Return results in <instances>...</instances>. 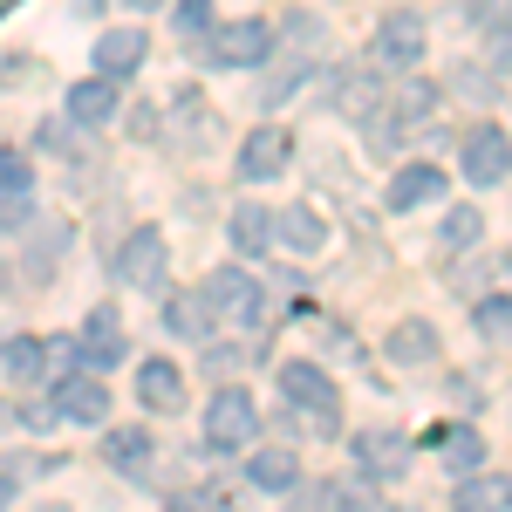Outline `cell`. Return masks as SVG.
Segmentation results:
<instances>
[{"label": "cell", "instance_id": "obj_23", "mask_svg": "<svg viewBox=\"0 0 512 512\" xmlns=\"http://www.w3.org/2000/svg\"><path fill=\"white\" fill-rule=\"evenodd\" d=\"M246 472H253V485H267V492H294V485H301V465H294V451H260Z\"/></svg>", "mask_w": 512, "mask_h": 512}, {"label": "cell", "instance_id": "obj_4", "mask_svg": "<svg viewBox=\"0 0 512 512\" xmlns=\"http://www.w3.org/2000/svg\"><path fill=\"white\" fill-rule=\"evenodd\" d=\"M117 280L123 287H158L164 280V233L158 226H137V233L117 246Z\"/></svg>", "mask_w": 512, "mask_h": 512}, {"label": "cell", "instance_id": "obj_2", "mask_svg": "<svg viewBox=\"0 0 512 512\" xmlns=\"http://www.w3.org/2000/svg\"><path fill=\"white\" fill-rule=\"evenodd\" d=\"M253 431H260V410H253V396L233 390V383H226V390H212V410H205V437H212V444L226 451V444H246Z\"/></svg>", "mask_w": 512, "mask_h": 512}, {"label": "cell", "instance_id": "obj_30", "mask_svg": "<svg viewBox=\"0 0 512 512\" xmlns=\"http://www.w3.org/2000/svg\"><path fill=\"white\" fill-rule=\"evenodd\" d=\"M82 362H89V355H82V342H76V335H62V342H48V376H55V383H62V376H76Z\"/></svg>", "mask_w": 512, "mask_h": 512}, {"label": "cell", "instance_id": "obj_17", "mask_svg": "<svg viewBox=\"0 0 512 512\" xmlns=\"http://www.w3.org/2000/svg\"><path fill=\"white\" fill-rule=\"evenodd\" d=\"M0 369H7L14 383H41V376H48V342H35V335H14V342L0 349Z\"/></svg>", "mask_w": 512, "mask_h": 512}, {"label": "cell", "instance_id": "obj_39", "mask_svg": "<svg viewBox=\"0 0 512 512\" xmlns=\"http://www.w3.org/2000/svg\"><path fill=\"white\" fill-rule=\"evenodd\" d=\"M506 280H512V253H506Z\"/></svg>", "mask_w": 512, "mask_h": 512}, {"label": "cell", "instance_id": "obj_1", "mask_svg": "<svg viewBox=\"0 0 512 512\" xmlns=\"http://www.w3.org/2000/svg\"><path fill=\"white\" fill-rule=\"evenodd\" d=\"M417 55H424V14H410V7L383 14V28L369 41V62H376V69H410Z\"/></svg>", "mask_w": 512, "mask_h": 512}, {"label": "cell", "instance_id": "obj_21", "mask_svg": "<svg viewBox=\"0 0 512 512\" xmlns=\"http://www.w3.org/2000/svg\"><path fill=\"white\" fill-rule=\"evenodd\" d=\"M478 233H485L478 205H451V212H444V226H437V246H444V253H472Z\"/></svg>", "mask_w": 512, "mask_h": 512}, {"label": "cell", "instance_id": "obj_5", "mask_svg": "<svg viewBox=\"0 0 512 512\" xmlns=\"http://www.w3.org/2000/svg\"><path fill=\"white\" fill-rule=\"evenodd\" d=\"M506 171H512V137L492 130V123H478L472 137H465V178L472 185H499Z\"/></svg>", "mask_w": 512, "mask_h": 512}, {"label": "cell", "instance_id": "obj_29", "mask_svg": "<svg viewBox=\"0 0 512 512\" xmlns=\"http://www.w3.org/2000/svg\"><path fill=\"white\" fill-rule=\"evenodd\" d=\"M287 48H294L301 62H315V55H321V21H315V14H287Z\"/></svg>", "mask_w": 512, "mask_h": 512}, {"label": "cell", "instance_id": "obj_27", "mask_svg": "<svg viewBox=\"0 0 512 512\" xmlns=\"http://www.w3.org/2000/svg\"><path fill=\"white\" fill-rule=\"evenodd\" d=\"M431 110H437V89H431V82H403V89L390 96V117L396 123H417V117H431Z\"/></svg>", "mask_w": 512, "mask_h": 512}, {"label": "cell", "instance_id": "obj_18", "mask_svg": "<svg viewBox=\"0 0 512 512\" xmlns=\"http://www.w3.org/2000/svg\"><path fill=\"white\" fill-rule=\"evenodd\" d=\"M164 328L171 335H185V342H198L205 328H212V315H205V294H164Z\"/></svg>", "mask_w": 512, "mask_h": 512}, {"label": "cell", "instance_id": "obj_25", "mask_svg": "<svg viewBox=\"0 0 512 512\" xmlns=\"http://www.w3.org/2000/svg\"><path fill=\"white\" fill-rule=\"evenodd\" d=\"M62 246H69V226H41L35 233V253H28V280H48L62 267Z\"/></svg>", "mask_w": 512, "mask_h": 512}, {"label": "cell", "instance_id": "obj_12", "mask_svg": "<svg viewBox=\"0 0 512 512\" xmlns=\"http://www.w3.org/2000/svg\"><path fill=\"white\" fill-rule=\"evenodd\" d=\"M383 355L403 362V369H424V362H437V328L431 321H396L390 342H383Z\"/></svg>", "mask_w": 512, "mask_h": 512}, {"label": "cell", "instance_id": "obj_15", "mask_svg": "<svg viewBox=\"0 0 512 512\" xmlns=\"http://www.w3.org/2000/svg\"><path fill=\"white\" fill-rule=\"evenodd\" d=\"M451 506H458V512H506V506H512V478H492V472L458 478Z\"/></svg>", "mask_w": 512, "mask_h": 512}, {"label": "cell", "instance_id": "obj_3", "mask_svg": "<svg viewBox=\"0 0 512 512\" xmlns=\"http://www.w3.org/2000/svg\"><path fill=\"white\" fill-rule=\"evenodd\" d=\"M205 308H219V315H233V321H260L267 294L253 287V274H239V267H212L205 274Z\"/></svg>", "mask_w": 512, "mask_h": 512}, {"label": "cell", "instance_id": "obj_13", "mask_svg": "<svg viewBox=\"0 0 512 512\" xmlns=\"http://www.w3.org/2000/svg\"><path fill=\"white\" fill-rule=\"evenodd\" d=\"M280 390L301 410H335V390H328V376H321L315 362H280Z\"/></svg>", "mask_w": 512, "mask_h": 512}, {"label": "cell", "instance_id": "obj_20", "mask_svg": "<svg viewBox=\"0 0 512 512\" xmlns=\"http://www.w3.org/2000/svg\"><path fill=\"white\" fill-rule=\"evenodd\" d=\"M355 451H362V465H369L376 478H396L403 465H410V444H403V437H383V431H369Z\"/></svg>", "mask_w": 512, "mask_h": 512}, {"label": "cell", "instance_id": "obj_14", "mask_svg": "<svg viewBox=\"0 0 512 512\" xmlns=\"http://www.w3.org/2000/svg\"><path fill=\"white\" fill-rule=\"evenodd\" d=\"M144 48H151V41L137 35V28H110V35H96V76H130V69L144 62Z\"/></svg>", "mask_w": 512, "mask_h": 512}, {"label": "cell", "instance_id": "obj_36", "mask_svg": "<svg viewBox=\"0 0 512 512\" xmlns=\"http://www.w3.org/2000/svg\"><path fill=\"white\" fill-rule=\"evenodd\" d=\"M0 192H28V158L21 151H0Z\"/></svg>", "mask_w": 512, "mask_h": 512}, {"label": "cell", "instance_id": "obj_31", "mask_svg": "<svg viewBox=\"0 0 512 512\" xmlns=\"http://www.w3.org/2000/svg\"><path fill=\"white\" fill-rule=\"evenodd\" d=\"M444 458H451L458 472H478V458H485V444H478V431H451V437H444Z\"/></svg>", "mask_w": 512, "mask_h": 512}, {"label": "cell", "instance_id": "obj_19", "mask_svg": "<svg viewBox=\"0 0 512 512\" xmlns=\"http://www.w3.org/2000/svg\"><path fill=\"white\" fill-rule=\"evenodd\" d=\"M82 355H89V362H117L123 355V321L110 315V308L89 315V328H82Z\"/></svg>", "mask_w": 512, "mask_h": 512}, {"label": "cell", "instance_id": "obj_7", "mask_svg": "<svg viewBox=\"0 0 512 512\" xmlns=\"http://www.w3.org/2000/svg\"><path fill=\"white\" fill-rule=\"evenodd\" d=\"M55 417L103 424V417H110V390H103L96 376H62V383H55Z\"/></svg>", "mask_w": 512, "mask_h": 512}, {"label": "cell", "instance_id": "obj_38", "mask_svg": "<svg viewBox=\"0 0 512 512\" xmlns=\"http://www.w3.org/2000/svg\"><path fill=\"white\" fill-rule=\"evenodd\" d=\"M130 7H158V0H130Z\"/></svg>", "mask_w": 512, "mask_h": 512}, {"label": "cell", "instance_id": "obj_28", "mask_svg": "<svg viewBox=\"0 0 512 512\" xmlns=\"http://www.w3.org/2000/svg\"><path fill=\"white\" fill-rule=\"evenodd\" d=\"M301 76H308V62L294 55V62H280V69H267V82H260V103L274 110V103H287V96H301Z\"/></svg>", "mask_w": 512, "mask_h": 512}, {"label": "cell", "instance_id": "obj_9", "mask_svg": "<svg viewBox=\"0 0 512 512\" xmlns=\"http://www.w3.org/2000/svg\"><path fill=\"white\" fill-rule=\"evenodd\" d=\"M383 198H390V212H417V205L444 198V171H437V164H403Z\"/></svg>", "mask_w": 512, "mask_h": 512}, {"label": "cell", "instance_id": "obj_11", "mask_svg": "<svg viewBox=\"0 0 512 512\" xmlns=\"http://www.w3.org/2000/svg\"><path fill=\"white\" fill-rule=\"evenodd\" d=\"M69 117H76V123H89V130H103V123L117 117V76L69 82Z\"/></svg>", "mask_w": 512, "mask_h": 512}, {"label": "cell", "instance_id": "obj_32", "mask_svg": "<svg viewBox=\"0 0 512 512\" xmlns=\"http://www.w3.org/2000/svg\"><path fill=\"white\" fill-rule=\"evenodd\" d=\"M472 21L485 35H512V0H472Z\"/></svg>", "mask_w": 512, "mask_h": 512}, {"label": "cell", "instance_id": "obj_8", "mask_svg": "<svg viewBox=\"0 0 512 512\" xmlns=\"http://www.w3.org/2000/svg\"><path fill=\"white\" fill-rule=\"evenodd\" d=\"M274 246L280 253H321V246H328V226L315 219V205H280L274 212Z\"/></svg>", "mask_w": 512, "mask_h": 512}, {"label": "cell", "instance_id": "obj_34", "mask_svg": "<svg viewBox=\"0 0 512 512\" xmlns=\"http://www.w3.org/2000/svg\"><path fill=\"white\" fill-rule=\"evenodd\" d=\"M171 21H178V35H205V21H212V0H171Z\"/></svg>", "mask_w": 512, "mask_h": 512}, {"label": "cell", "instance_id": "obj_26", "mask_svg": "<svg viewBox=\"0 0 512 512\" xmlns=\"http://www.w3.org/2000/svg\"><path fill=\"white\" fill-rule=\"evenodd\" d=\"M472 328L485 335V342H512V301L506 294H485L472 308Z\"/></svg>", "mask_w": 512, "mask_h": 512}, {"label": "cell", "instance_id": "obj_6", "mask_svg": "<svg viewBox=\"0 0 512 512\" xmlns=\"http://www.w3.org/2000/svg\"><path fill=\"white\" fill-rule=\"evenodd\" d=\"M274 28L267 21H233V28H219V62L226 69H253V62H267L274 55Z\"/></svg>", "mask_w": 512, "mask_h": 512}, {"label": "cell", "instance_id": "obj_10", "mask_svg": "<svg viewBox=\"0 0 512 512\" xmlns=\"http://www.w3.org/2000/svg\"><path fill=\"white\" fill-rule=\"evenodd\" d=\"M287 144H294L287 130H253V137L239 144V178H253V185H260V178L287 171Z\"/></svg>", "mask_w": 512, "mask_h": 512}, {"label": "cell", "instance_id": "obj_24", "mask_svg": "<svg viewBox=\"0 0 512 512\" xmlns=\"http://www.w3.org/2000/svg\"><path fill=\"white\" fill-rule=\"evenodd\" d=\"M103 458H110L117 472H144V458H151V437H144V431H110V437H103Z\"/></svg>", "mask_w": 512, "mask_h": 512}, {"label": "cell", "instance_id": "obj_22", "mask_svg": "<svg viewBox=\"0 0 512 512\" xmlns=\"http://www.w3.org/2000/svg\"><path fill=\"white\" fill-rule=\"evenodd\" d=\"M233 246H239V253H267V246H274V219H267L253 198L233 212Z\"/></svg>", "mask_w": 512, "mask_h": 512}, {"label": "cell", "instance_id": "obj_33", "mask_svg": "<svg viewBox=\"0 0 512 512\" xmlns=\"http://www.w3.org/2000/svg\"><path fill=\"white\" fill-rule=\"evenodd\" d=\"M294 512H342L335 485H294Z\"/></svg>", "mask_w": 512, "mask_h": 512}, {"label": "cell", "instance_id": "obj_37", "mask_svg": "<svg viewBox=\"0 0 512 512\" xmlns=\"http://www.w3.org/2000/svg\"><path fill=\"white\" fill-rule=\"evenodd\" d=\"M28 212H35V205H28V192H0V233H7V226H21Z\"/></svg>", "mask_w": 512, "mask_h": 512}, {"label": "cell", "instance_id": "obj_35", "mask_svg": "<svg viewBox=\"0 0 512 512\" xmlns=\"http://www.w3.org/2000/svg\"><path fill=\"white\" fill-rule=\"evenodd\" d=\"M171 512H233V499H226V492H178Z\"/></svg>", "mask_w": 512, "mask_h": 512}, {"label": "cell", "instance_id": "obj_16", "mask_svg": "<svg viewBox=\"0 0 512 512\" xmlns=\"http://www.w3.org/2000/svg\"><path fill=\"white\" fill-rule=\"evenodd\" d=\"M137 396H144V410H178L185 403V376L171 362H144L137 369Z\"/></svg>", "mask_w": 512, "mask_h": 512}]
</instances>
